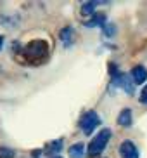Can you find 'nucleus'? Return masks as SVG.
<instances>
[{
    "label": "nucleus",
    "mask_w": 147,
    "mask_h": 158,
    "mask_svg": "<svg viewBox=\"0 0 147 158\" xmlns=\"http://www.w3.org/2000/svg\"><path fill=\"white\" fill-rule=\"evenodd\" d=\"M21 54L30 64H42L49 57V44L42 38H35L23 47Z\"/></svg>",
    "instance_id": "f257e3e1"
},
{
    "label": "nucleus",
    "mask_w": 147,
    "mask_h": 158,
    "mask_svg": "<svg viewBox=\"0 0 147 158\" xmlns=\"http://www.w3.org/2000/svg\"><path fill=\"white\" fill-rule=\"evenodd\" d=\"M111 135H113V132H111V129H102L99 134L93 137L92 141H90V144H88V155L90 156H99V155L106 149L107 143H109Z\"/></svg>",
    "instance_id": "f03ea898"
},
{
    "label": "nucleus",
    "mask_w": 147,
    "mask_h": 158,
    "mask_svg": "<svg viewBox=\"0 0 147 158\" xmlns=\"http://www.w3.org/2000/svg\"><path fill=\"white\" fill-rule=\"evenodd\" d=\"M99 123H101V116L97 115L93 110H87V111L81 115L80 122H78V125H80V129H81V132H83V134H87V135L92 134L93 130L99 127Z\"/></svg>",
    "instance_id": "7ed1b4c3"
},
{
    "label": "nucleus",
    "mask_w": 147,
    "mask_h": 158,
    "mask_svg": "<svg viewBox=\"0 0 147 158\" xmlns=\"http://www.w3.org/2000/svg\"><path fill=\"white\" fill-rule=\"evenodd\" d=\"M113 87L121 89V90H125V92L130 94V96L135 94V85H133V82H132V78H130V75L121 73V71L113 77Z\"/></svg>",
    "instance_id": "20e7f679"
},
{
    "label": "nucleus",
    "mask_w": 147,
    "mask_h": 158,
    "mask_svg": "<svg viewBox=\"0 0 147 158\" xmlns=\"http://www.w3.org/2000/svg\"><path fill=\"white\" fill-rule=\"evenodd\" d=\"M120 156L121 158H138L140 153H138L137 146L132 141H123L120 144Z\"/></svg>",
    "instance_id": "39448f33"
},
{
    "label": "nucleus",
    "mask_w": 147,
    "mask_h": 158,
    "mask_svg": "<svg viewBox=\"0 0 147 158\" xmlns=\"http://www.w3.org/2000/svg\"><path fill=\"white\" fill-rule=\"evenodd\" d=\"M130 78H132V82H133V85H142L145 84L147 80V70L144 68V66H135L133 70H132V73H130Z\"/></svg>",
    "instance_id": "423d86ee"
},
{
    "label": "nucleus",
    "mask_w": 147,
    "mask_h": 158,
    "mask_svg": "<svg viewBox=\"0 0 147 158\" xmlns=\"http://www.w3.org/2000/svg\"><path fill=\"white\" fill-rule=\"evenodd\" d=\"M59 37H61V42H62V45H64V47H69L71 44L74 42V30L71 28V26H66V28L61 30Z\"/></svg>",
    "instance_id": "0eeeda50"
},
{
    "label": "nucleus",
    "mask_w": 147,
    "mask_h": 158,
    "mask_svg": "<svg viewBox=\"0 0 147 158\" xmlns=\"http://www.w3.org/2000/svg\"><path fill=\"white\" fill-rule=\"evenodd\" d=\"M118 123H120L121 127H130L133 123V115H132V110H130V108L121 110V113L118 115Z\"/></svg>",
    "instance_id": "6e6552de"
},
{
    "label": "nucleus",
    "mask_w": 147,
    "mask_h": 158,
    "mask_svg": "<svg viewBox=\"0 0 147 158\" xmlns=\"http://www.w3.org/2000/svg\"><path fill=\"white\" fill-rule=\"evenodd\" d=\"M69 156L71 158H83L85 156V144L83 143H76L69 148Z\"/></svg>",
    "instance_id": "1a4fd4ad"
},
{
    "label": "nucleus",
    "mask_w": 147,
    "mask_h": 158,
    "mask_svg": "<svg viewBox=\"0 0 147 158\" xmlns=\"http://www.w3.org/2000/svg\"><path fill=\"white\" fill-rule=\"evenodd\" d=\"M104 24H106V16L104 14H93L92 19L85 23V26H88V28H95V26H104Z\"/></svg>",
    "instance_id": "9d476101"
},
{
    "label": "nucleus",
    "mask_w": 147,
    "mask_h": 158,
    "mask_svg": "<svg viewBox=\"0 0 147 158\" xmlns=\"http://www.w3.org/2000/svg\"><path fill=\"white\" fill-rule=\"evenodd\" d=\"M62 148V139H57V141H52L45 146V151L43 155H54V153H59V149ZM55 156V155H54Z\"/></svg>",
    "instance_id": "9b49d317"
},
{
    "label": "nucleus",
    "mask_w": 147,
    "mask_h": 158,
    "mask_svg": "<svg viewBox=\"0 0 147 158\" xmlns=\"http://www.w3.org/2000/svg\"><path fill=\"white\" fill-rule=\"evenodd\" d=\"M97 2H85L81 5V14L83 16H93L95 14V9H97Z\"/></svg>",
    "instance_id": "f8f14e48"
},
{
    "label": "nucleus",
    "mask_w": 147,
    "mask_h": 158,
    "mask_svg": "<svg viewBox=\"0 0 147 158\" xmlns=\"http://www.w3.org/2000/svg\"><path fill=\"white\" fill-rule=\"evenodd\" d=\"M0 158H14V151L10 148H0Z\"/></svg>",
    "instance_id": "ddd939ff"
},
{
    "label": "nucleus",
    "mask_w": 147,
    "mask_h": 158,
    "mask_svg": "<svg viewBox=\"0 0 147 158\" xmlns=\"http://www.w3.org/2000/svg\"><path fill=\"white\" fill-rule=\"evenodd\" d=\"M138 99H140V102H142V104H147V85L144 87L142 92H140V98H138Z\"/></svg>",
    "instance_id": "4468645a"
},
{
    "label": "nucleus",
    "mask_w": 147,
    "mask_h": 158,
    "mask_svg": "<svg viewBox=\"0 0 147 158\" xmlns=\"http://www.w3.org/2000/svg\"><path fill=\"white\" fill-rule=\"evenodd\" d=\"M2 47H4V37L0 35V51H2Z\"/></svg>",
    "instance_id": "2eb2a0df"
},
{
    "label": "nucleus",
    "mask_w": 147,
    "mask_h": 158,
    "mask_svg": "<svg viewBox=\"0 0 147 158\" xmlns=\"http://www.w3.org/2000/svg\"><path fill=\"white\" fill-rule=\"evenodd\" d=\"M52 158H62V156H59V155H55V156H52Z\"/></svg>",
    "instance_id": "dca6fc26"
}]
</instances>
